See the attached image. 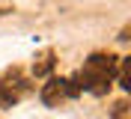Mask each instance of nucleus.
<instances>
[{
	"instance_id": "nucleus-1",
	"label": "nucleus",
	"mask_w": 131,
	"mask_h": 119,
	"mask_svg": "<svg viewBox=\"0 0 131 119\" xmlns=\"http://www.w3.org/2000/svg\"><path fill=\"white\" fill-rule=\"evenodd\" d=\"M116 66H119V57L116 54H104V51L92 54L83 63L81 74H78L81 89H86L92 95H104L110 89V83H113V78H116Z\"/></svg>"
},
{
	"instance_id": "nucleus-2",
	"label": "nucleus",
	"mask_w": 131,
	"mask_h": 119,
	"mask_svg": "<svg viewBox=\"0 0 131 119\" xmlns=\"http://www.w3.org/2000/svg\"><path fill=\"white\" fill-rule=\"evenodd\" d=\"M21 92H27V83L18 80V71H15V80H0V107H12L21 98Z\"/></svg>"
},
{
	"instance_id": "nucleus-3",
	"label": "nucleus",
	"mask_w": 131,
	"mask_h": 119,
	"mask_svg": "<svg viewBox=\"0 0 131 119\" xmlns=\"http://www.w3.org/2000/svg\"><path fill=\"white\" fill-rule=\"evenodd\" d=\"M63 98H69L66 95V78H51L45 86H42V101L48 104V107H57Z\"/></svg>"
},
{
	"instance_id": "nucleus-4",
	"label": "nucleus",
	"mask_w": 131,
	"mask_h": 119,
	"mask_svg": "<svg viewBox=\"0 0 131 119\" xmlns=\"http://www.w3.org/2000/svg\"><path fill=\"white\" fill-rule=\"evenodd\" d=\"M51 69H54V51H45V54L33 63V74H36V78H45Z\"/></svg>"
},
{
	"instance_id": "nucleus-5",
	"label": "nucleus",
	"mask_w": 131,
	"mask_h": 119,
	"mask_svg": "<svg viewBox=\"0 0 131 119\" xmlns=\"http://www.w3.org/2000/svg\"><path fill=\"white\" fill-rule=\"evenodd\" d=\"M116 80H119V86L128 92L131 89V60H122L119 57V66H116Z\"/></svg>"
},
{
	"instance_id": "nucleus-6",
	"label": "nucleus",
	"mask_w": 131,
	"mask_h": 119,
	"mask_svg": "<svg viewBox=\"0 0 131 119\" xmlns=\"http://www.w3.org/2000/svg\"><path fill=\"white\" fill-rule=\"evenodd\" d=\"M125 110H128V104H125V101H116V107H113V119H125Z\"/></svg>"
}]
</instances>
